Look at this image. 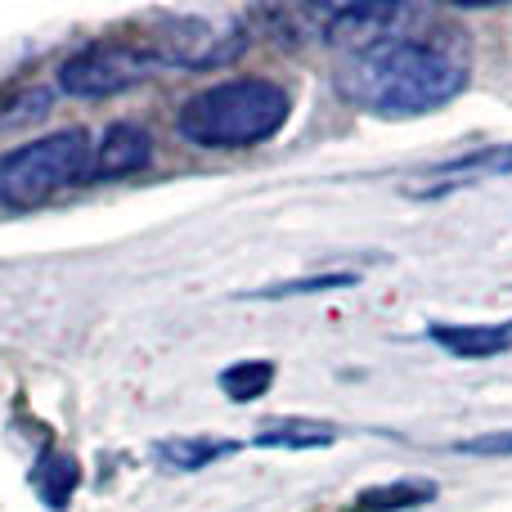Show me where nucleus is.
<instances>
[{"label":"nucleus","mask_w":512,"mask_h":512,"mask_svg":"<svg viewBox=\"0 0 512 512\" xmlns=\"http://www.w3.org/2000/svg\"><path fill=\"white\" fill-rule=\"evenodd\" d=\"M90 158H95V140L81 126L5 149L0 153V207L27 212L72 185H90Z\"/></svg>","instance_id":"3"},{"label":"nucleus","mask_w":512,"mask_h":512,"mask_svg":"<svg viewBox=\"0 0 512 512\" xmlns=\"http://www.w3.org/2000/svg\"><path fill=\"white\" fill-rule=\"evenodd\" d=\"M337 441V427L328 423H306V418H274L256 432V445H270V450H324Z\"/></svg>","instance_id":"9"},{"label":"nucleus","mask_w":512,"mask_h":512,"mask_svg":"<svg viewBox=\"0 0 512 512\" xmlns=\"http://www.w3.org/2000/svg\"><path fill=\"white\" fill-rule=\"evenodd\" d=\"M436 176H454L450 185H472L481 176H512V144H486V149L459 153V158L441 162Z\"/></svg>","instance_id":"10"},{"label":"nucleus","mask_w":512,"mask_h":512,"mask_svg":"<svg viewBox=\"0 0 512 512\" xmlns=\"http://www.w3.org/2000/svg\"><path fill=\"white\" fill-rule=\"evenodd\" d=\"M153 162V135L135 122H113L95 140V158H90V180H122L140 176Z\"/></svg>","instance_id":"6"},{"label":"nucleus","mask_w":512,"mask_h":512,"mask_svg":"<svg viewBox=\"0 0 512 512\" xmlns=\"http://www.w3.org/2000/svg\"><path fill=\"white\" fill-rule=\"evenodd\" d=\"M436 499V481L423 477H400L391 486H369L351 499V512H409Z\"/></svg>","instance_id":"8"},{"label":"nucleus","mask_w":512,"mask_h":512,"mask_svg":"<svg viewBox=\"0 0 512 512\" xmlns=\"http://www.w3.org/2000/svg\"><path fill=\"white\" fill-rule=\"evenodd\" d=\"M221 391L234 400V405H252L256 396H265L274 382V360H239L230 369H221Z\"/></svg>","instance_id":"13"},{"label":"nucleus","mask_w":512,"mask_h":512,"mask_svg":"<svg viewBox=\"0 0 512 512\" xmlns=\"http://www.w3.org/2000/svg\"><path fill=\"white\" fill-rule=\"evenodd\" d=\"M50 113V90H23V95L9 104V113L0 117V126H23V122H36V117Z\"/></svg>","instance_id":"15"},{"label":"nucleus","mask_w":512,"mask_h":512,"mask_svg":"<svg viewBox=\"0 0 512 512\" xmlns=\"http://www.w3.org/2000/svg\"><path fill=\"white\" fill-rule=\"evenodd\" d=\"M158 72H167V68L153 59V50L140 41V32L126 27V32L99 36V41L81 45L77 54H68L59 63V72H54V81L72 99H108V95L144 86Z\"/></svg>","instance_id":"4"},{"label":"nucleus","mask_w":512,"mask_h":512,"mask_svg":"<svg viewBox=\"0 0 512 512\" xmlns=\"http://www.w3.org/2000/svg\"><path fill=\"white\" fill-rule=\"evenodd\" d=\"M310 18L319 23V36L328 45H342L346 54L373 50V45L391 41L396 32L423 23L427 9L414 5H337V9H310Z\"/></svg>","instance_id":"5"},{"label":"nucleus","mask_w":512,"mask_h":512,"mask_svg":"<svg viewBox=\"0 0 512 512\" xmlns=\"http://www.w3.org/2000/svg\"><path fill=\"white\" fill-rule=\"evenodd\" d=\"M292 99L270 77H230L180 104L176 131L198 149H252L283 131Z\"/></svg>","instance_id":"2"},{"label":"nucleus","mask_w":512,"mask_h":512,"mask_svg":"<svg viewBox=\"0 0 512 512\" xmlns=\"http://www.w3.org/2000/svg\"><path fill=\"white\" fill-rule=\"evenodd\" d=\"M454 450H459V454H481V459H508V454H512V432L472 436V441H459Z\"/></svg>","instance_id":"16"},{"label":"nucleus","mask_w":512,"mask_h":512,"mask_svg":"<svg viewBox=\"0 0 512 512\" xmlns=\"http://www.w3.org/2000/svg\"><path fill=\"white\" fill-rule=\"evenodd\" d=\"M427 23V18H423ZM472 50L463 32L445 27H405L373 50L346 54L337 68V95L360 113L405 122L445 108L468 90Z\"/></svg>","instance_id":"1"},{"label":"nucleus","mask_w":512,"mask_h":512,"mask_svg":"<svg viewBox=\"0 0 512 512\" xmlns=\"http://www.w3.org/2000/svg\"><path fill=\"white\" fill-rule=\"evenodd\" d=\"M239 445L234 441H207V436H176V441H162L158 450V463H167V468L176 472H198V468H212L216 459H225V454H234Z\"/></svg>","instance_id":"11"},{"label":"nucleus","mask_w":512,"mask_h":512,"mask_svg":"<svg viewBox=\"0 0 512 512\" xmlns=\"http://www.w3.org/2000/svg\"><path fill=\"white\" fill-rule=\"evenodd\" d=\"M355 274H319V279H297V283H274V288H261V292H248V297H301V292H328V288H351Z\"/></svg>","instance_id":"14"},{"label":"nucleus","mask_w":512,"mask_h":512,"mask_svg":"<svg viewBox=\"0 0 512 512\" xmlns=\"http://www.w3.org/2000/svg\"><path fill=\"white\" fill-rule=\"evenodd\" d=\"M427 337L454 360H495V355L512 351V319L504 324H432Z\"/></svg>","instance_id":"7"},{"label":"nucleus","mask_w":512,"mask_h":512,"mask_svg":"<svg viewBox=\"0 0 512 512\" xmlns=\"http://www.w3.org/2000/svg\"><path fill=\"white\" fill-rule=\"evenodd\" d=\"M77 481H81V468H77L72 454H45V459L36 463V472H32V490L41 495L45 508H68Z\"/></svg>","instance_id":"12"}]
</instances>
